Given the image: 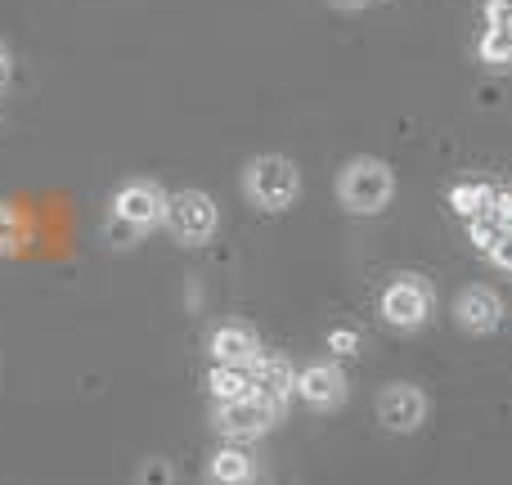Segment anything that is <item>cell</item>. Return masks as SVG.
Instances as JSON below:
<instances>
[{"label": "cell", "mask_w": 512, "mask_h": 485, "mask_svg": "<svg viewBox=\"0 0 512 485\" xmlns=\"http://www.w3.org/2000/svg\"><path fill=\"white\" fill-rule=\"evenodd\" d=\"M337 198L355 216H378L396 198V176L378 158H355L337 171Z\"/></svg>", "instance_id": "1"}, {"label": "cell", "mask_w": 512, "mask_h": 485, "mask_svg": "<svg viewBox=\"0 0 512 485\" xmlns=\"http://www.w3.org/2000/svg\"><path fill=\"white\" fill-rule=\"evenodd\" d=\"M243 194H248V203L261 207V212H288L301 194V176L288 158L265 153V158H252L248 171H243Z\"/></svg>", "instance_id": "2"}, {"label": "cell", "mask_w": 512, "mask_h": 485, "mask_svg": "<svg viewBox=\"0 0 512 485\" xmlns=\"http://www.w3.org/2000/svg\"><path fill=\"white\" fill-rule=\"evenodd\" d=\"M167 225L185 247H203L212 243L216 225H221V212H216V198L203 194V189H180V194L167 198Z\"/></svg>", "instance_id": "3"}, {"label": "cell", "mask_w": 512, "mask_h": 485, "mask_svg": "<svg viewBox=\"0 0 512 485\" xmlns=\"http://www.w3.org/2000/svg\"><path fill=\"white\" fill-rule=\"evenodd\" d=\"M167 189L153 185V180H131V185H122L113 194V216L108 221L126 225V230H135L144 239L149 230H158L162 221H167Z\"/></svg>", "instance_id": "4"}, {"label": "cell", "mask_w": 512, "mask_h": 485, "mask_svg": "<svg viewBox=\"0 0 512 485\" xmlns=\"http://www.w3.org/2000/svg\"><path fill=\"white\" fill-rule=\"evenodd\" d=\"M432 310H436V288L427 279H418V274H400V279L382 292V319H387L391 328H400V333L423 328L427 319H432Z\"/></svg>", "instance_id": "5"}, {"label": "cell", "mask_w": 512, "mask_h": 485, "mask_svg": "<svg viewBox=\"0 0 512 485\" xmlns=\"http://www.w3.org/2000/svg\"><path fill=\"white\" fill-rule=\"evenodd\" d=\"M274 418H279V409L265 405V400L252 391L248 400H230V405H216V432H221L225 441L243 445V441H256V436L270 432Z\"/></svg>", "instance_id": "6"}, {"label": "cell", "mask_w": 512, "mask_h": 485, "mask_svg": "<svg viewBox=\"0 0 512 485\" xmlns=\"http://www.w3.org/2000/svg\"><path fill=\"white\" fill-rule=\"evenodd\" d=\"M454 319H459V328L486 337L504 324V297L495 288H486V283H472V288H463L454 297Z\"/></svg>", "instance_id": "7"}, {"label": "cell", "mask_w": 512, "mask_h": 485, "mask_svg": "<svg viewBox=\"0 0 512 485\" xmlns=\"http://www.w3.org/2000/svg\"><path fill=\"white\" fill-rule=\"evenodd\" d=\"M248 373H252L256 396H261L265 405H274L279 414L288 409V400L297 396V369H292L283 355H265V351H261V360H256Z\"/></svg>", "instance_id": "8"}, {"label": "cell", "mask_w": 512, "mask_h": 485, "mask_svg": "<svg viewBox=\"0 0 512 485\" xmlns=\"http://www.w3.org/2000/svg\"><path fill=\"white\" fill-rule=\"evenodd\" d=\"M297 396L306 400L310 409H337L346 400V373L328 360L306 364V369L297 373Z\"/></svg>", "instance_id": "9"}, {"label": "cell", "mask_w": 512, "mask_h": 485, "mask_svg": "<svg viewBox=\"0 0 512 485\" xmlns=\"http://www.w3.org/2000/svg\"><path fill=\"white\" fill-rule=\"evenodd\" d=\"M378 418L391 432H414L427 418V396L418 387H409V382H396V387H387L378 396Z\"/></svg>", "instance_id": "10"}, {"label": "cell", "mask_w": 512, "mask_h": 485, "mask_svg": "<svg viewBox=\"0 0 512 485\" xmlns=\"http://www.w3.org/2000/svg\"><path fill=\"white\" fill-rule=\"evenodd\" d=\"M207 351H212V364H230V369H252L261 360V342L248 324H221L207 337Z\"/></svg>", "instance_id": "11"}, {"label": "cell", "mask_w": 512, "mask_h": 485, "mask_svg": "<svg viewBox=\"0 0 512 485\" xmlns=\"http://www.w3.org/2000/svg\"><path fill=\"white\" fill-rule=\"evenodd\" d=\"M212 481L216 485H248L252 481V454L243 445H221L212 454Z\"/></svg>", "instance_id": "12"}, {"label": "cell", "mask_w": 512, "mask_h": 485, "mask_svg": "<svg viewBox=\"0 0 512 485\" xmlns=\"http://www.w3.org/2000/svg\"><path fill=\"white\" fill-rule=\"evenodd\" d=\"M207 387H212L216 405H230V400H248L252 396V373L248 369H230V364H212L207 373Z\"/></svg>", "instance_id": "13"}, {"label": "cell", "mask_w": 512, "mask_h": 485, "mask_svg": "<svg viewBox=\"0 0 512 485\" xmlns=\"http://www.w3.org/2000/svg\"><path fill=\"white\" fill-rule=\"evenodd\" d=\"M32 243V221H27L23 207L0 203V256H14Z\"/></svg>", "instance_id": "14"}, {"label": "cell", "mask_w": 512, "mask_h": 485, "mask_svg": "<svg viewBox=\"0 0 512 485\" xmlns=\"http://www.w3.org/2000/svg\"><path fill=\"white\" fill-rule=\"evenodd\" d=\"M490 194H495V189L481 185V180H463V185H454V189H450V207L463 216V221H477V216L486 212Z\"/></svg>", "instance_id": "15"}, {"label": "cell", "mask_w": 512, "mask_h": 485, "mask_svg": "<svg viewBox=\"0 0 512 485\" xmlns=\"http://www.w3.org/2000/svg\"><path fill=\"white\" fill-rule=\"evenodd\" d=\"M477 59L486 68H512V36L508 27H486L477 41Z\"/></svg>", "instance_id": "16"}, {"label": "cell", "mask_w": 512, "mask_h": 485, "mask_svg": "<svg viewBox=\"0 0 512 485\" xmlns=\"http://www.w3.org/2000/svg\"><path fill=\"white\" fill-rule=\"evenodd\" d=\"M481 216H486V221H495L499 230H508V234H512V189H495Z\"/></svg>", "instance_id": "17"}, {"label": "cell", "mask_w": 512, "mask_h": 485, "mask_svg": "<svg viewBox=\"0 0 512 485\" xmlns=\"http://www.w3.org/2000/svg\"><path fill=\"white\" fill-rule=\"evenodd\" d=\"M328 351L333 355H355L360 351V333H355V328H333V333H328Z\"/></svg>", "instance_id": "18"}, {"label": "cell", "mask_w": 512, "mask_h": 485, "mask_svg": "<svg viewBox=\"0 0 512 485\" xmlns=\"http://www.w3.org/2000/svg\"><path fill=\"white\" fill-rule=\"evenodd\" d=\"M486 261L495 265V270H504V274H512V234H504L495 247L486 252Z\"/></svg>", "instance_id": "19"}, {"label": "cell", "mask_w": 512, "mask_h": 485, "mask_svg": "<svg viewBox=\"0 0 512 485\" xmlns=\"http://www.w3.org/2000/svg\"><path fill=\"white\" fill-rule=\"evenodd\" d=\"M144 485H171V468L167 463H149L144 468Z\"/></svg>", "instance_id": "20"}, {"label": "cell", "mask_w": 512, "mask_h": 485, "mask_svg": "<svg viewBox=\"0 0 512 485\" xmlns=\"http://www.w3.org/2000/svg\"><path fill=\"white\" fill-rule=\"evenodd\" d=\"M9 81V54H5V45H0V86Z\"/></svg>", "instance_id": "21"}, {"label": "cell", "mask_w": 512, "mask_h": 485, "mask_svg": "<svg viewBox=\"0 0 512 485\" xmlns=\"http://www.w3.org/2000/svg\"><path fill=\"white\" fill-rule=\"evenodd\" d=\"M504 27H508V36H512V9H508V23Z\"/></svg>", "instance_id": "22"}, {"label": "cell", "mask_w": 512, "mask_h": 485, "mask_svg": "<svg viewBox=\"0 0 512 485\" xmlns=\"http://www.w3.org/2000/svg\"><path fill=\"white\" fill-rule=\"evenodd\" d=\"M342 5H364V0H342Z\"/></svg>", "instance_id": "23"}]
</instances>
